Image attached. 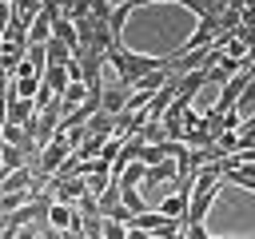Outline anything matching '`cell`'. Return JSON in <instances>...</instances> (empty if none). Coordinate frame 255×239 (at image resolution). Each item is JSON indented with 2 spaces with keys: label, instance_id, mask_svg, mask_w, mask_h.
<instances>
[{
  "label": "cell",
  "instance_id": "cell-8",
  "mask_svg": "<svg viewBox=\"0 0 255 239\" xmlns=\"http://www.w3.org/2000/svg\"><path fill=\"white\" fill-rule=\"evenodd\" d=\"M235 112H239L243 120H247V116L255 112V76H251V80L243 84V92H239V100H235Z\"/></svg>",
  "mask_w": 255,
  "mask_h": 239
},
{
  "label": "cell",
  "instance_id": "cell-7",
  "mask_svg": "<svg viewBox=\"0 0 255 239\" xmlns=\"http://www.w3.org/2000/svg\"><path fill=\"white\" fill-rule=\"evenodd\" d=\"M72 215H76V211H72V203H52V207H48V223H52V227H60V231H68V227H72Z\"/></svg>",
  "mask_w": 255,
  "mask_h": 239
},
{
  "label": "cell",
  "instance_id": "cell-17",
  "mask_svg": "<svg viewBox=\"0 0 255 239\" xmlns=\"http://www.w3.org/2000/svg\"><path fill=\"white\" fill-rule=\"evenodd\" d=\"M124 239H151V235H147L143 227H128V235H124Z\"/></svg>",
  "mask_w": 255,
  "mask_h": 239
},
{
  "label": "cell",
  "instance_id": "cell-4",
  "mask_svg": "<svg viewBox=\"0 0 255 239\" xmlns=\"http://www.w3.org/2000/svg\"><path fill=\"white\" fill-rule=\"evenodd\" d=\"M124 100H128V88H124V84H116V88H104V92H100V112L116 116V112H124Z\"/></svg>",
  "mask_w": 255,
  "mask_h": 239
},
{
  "label": "cell",
  "instance_id": "cell-1",
  "mask_svg": "<svg viewBox=\"0 0 255 239\" xmlns=\"http://www.w3.org/2000/svg\"><path fill=\"white\" fill-rule=\"evenodd\" d=\"M108 64L116 68V76H120V84L131 92L135 88V80L139 76H147V72H159L163 64H159V56H139V52H128L124 44H112L108 48Z\"/></svg>",
  "mask_w": 255,
  "mask_h": 239
},
{
  "label": "cell",
  "instance_id": "cell-2",
  "mask_svg": "<svg viewBox=\"0 0 255 239\" xmlns=\"http://www.w3.org/2000/svg\"><path fill=\"white\" fill-rule=\"evenodd\" d=\"M48 187H52V195H56V203H76L84 191H88V179L84 175H68V179H48Z\"/></svg>",
  "mask_w": 255,
  "mask_h": 239
},
{
  "label": "cell",
  "instance_id": "cell-11",
  "mask_svg": "<svg viewBox=\"0 0 255 239\" xmlns=\"http://www.w3.org/2000/svg\"><path fill=\"white\" fill-rule=\"evenodd\" d=\"M60 100H64V108L72 112L76 104H84V100H88V84H68V88L60 92Z\"/></svg>",
  "mask_w": 255,
  "mask_h": 239
},
{
  "label": "cell",
  "instance_id": "cell-15",
  "mask_svg": "<svg viewBox=\"0 0 255 239\" xmlns=\"http://www.w3.org/2000/svg\"><path fill=\"white\" fill-rule=\"evenodd\" d=\"M179 235H183V239H207V227H203V223H187Z\"/></svg>",
  "mask_w": 255,
  "mask_h": 239
},
{
  "label": "cell",
  "instance_id": "cell-6",
  "mask_svg": "<svg viewBox=\"0 0 255 239\" xmlns=\"http://www.w3.org/2000/svg\"><path fill=\"white\" fill-rule=\"evenodd\" d=\"M183 211H187V195H183V191H175V195H167V199L159 203V215H167V219H175V223L183 219Z\"/></svg>",
  "mask_w": 255,
  "mask_h": 239
},
{
  "label": "cell",
  "instance_id": "cell-9",
  "mask_svg": "<svg viewBox=\"0 0 255 239\" xmlns=\"http://www.w3.org/2000/svg\"><path fill=\"white\" fill-rule=\"evenodd\" d=\"M84 127H88V135H104V139H108V135L116 131V127H112V116H108V112H96V116H92V120H88Z\"/></svg>",
  "mask_w": 255,
  "mask_h": 239
},
{
  "label": "cell",
  "instance_id": "cell-12",
  "mask_svg": "<svg viewBox=\"0 0 255 239\" xmlns=\"http://www.w3.org/2000/svg\"><path fill=\"white\" fill-rule=\"evenodd\" d=\"M120 203H124V207H128L131 215H139V211H147V203L139 199V191H135V187H120Z\"/></svg>",
  "mask_w": 255,
  "mask_h": 239
},
{
  "label": "cell",
  "instance_id": "cell-5",
  "mask_svg": "<svg viewBox=\"0 0 255 239\" xmlns=\"http://www.w3.org/2000/svg\"><path fill=\"white\" fill-rule=\"evenodd\" d=\"M0 36H4V40H12V44H28V20H24L20 12H12Z\"/></svg>",
  "mask_w": 255,
  "mask_h": 239
},
{
  "label": "cell",
  "instance_id": "cell-10",
  "mask_svg": "<svg viewBox=\"0 0 255 239\" xmlns=\"http://www.w3.org/2000/svg\"><path fill=\"white\" fill-rule=\"evenodd\" d=\"M44 56H48V64H68L72 60V52H68V44H60L56 36L44 44Z\"/></svg>",
  "mask_w": 255,
  "mask_h": 239
},
{
  "label": "cell",
  "instance_id": "cell-14",
  "mask_svg": "<svg viewBox=\"0 0 255 239\" xmlns=\"http://www.w3.org/2000/svg\"><path fill=\"white\" fill-rule=\"evenodd\" d=\"M223 56H231V60H243V56H247V44H239V40L231 36V40L223 44Z\"/></svg>",
  "mask_w": 255,
  "mask_h": 239
},
{
  "label": "cell",
  "instance_id": "cell-3",
  "mask_svg": "<svg viewBox=\"0 0 255 239\" xmlns=\"http://www.w3.org/2000/svg\"><path fill=\"white\" fill-rule=\"evenodd\" d=\"M32 116H40V108H36L32 100L12 96V84H8V120H4V123H24V120H32Z\"/></svg>",
  "mask_w": 255,
  "mask_h": 239
},
{
  "label": "cell",
  "instance_id": "cell-16",
  "mask_svg": "<svg viewBox=\"0 0 255 239\" xmlns=\"http://www.w3.org/2000/svg\"><path fill=\"white\" fill-rule=\"evenodd\" d=\"M12 239H36V223H24V227H16V235Z\"/></svg>",
  "mask_w": 255,
  "mask_h": 239
},
{
  "label": "cell",
  "instance_id": "cell-13",
  "mask_svg": "<svg viewBox=\"0 0 255 239\" xmlns=\"http://www.w3.org/2000/svg\"><path fill=\"white\" fill-rule=\"evenodd\" d=\"M100 235H104V239H124V235H128V227H124V223H116V219H104V215H100Z\"/></svg>",
  "mask_w": 255,
  "mask_h": 239
}]
</instances>
